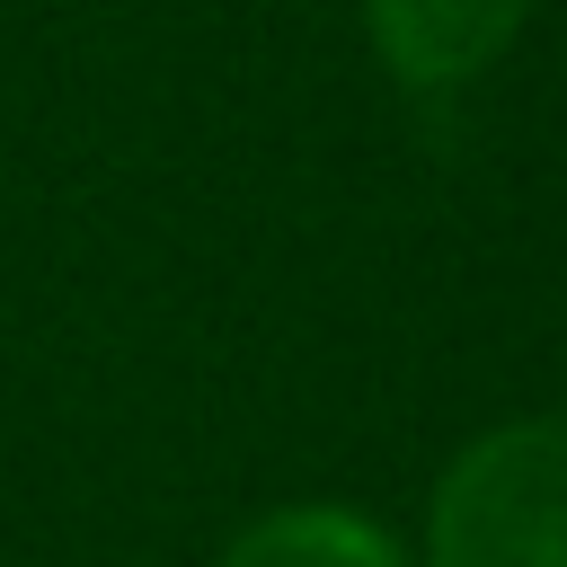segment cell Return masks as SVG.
<instances>
[{
    "instance_id": "1",
    "label": "cell",
    "mask_w": 567,
    "mask_h": 567,
    "mask_svg": "<svg viewBox=\"0 0 567 567\" xmlns=\"http://www.w3.org/2000/svg\"><path fill=\"white\" fill-rule=\"evenodd\" d=\"M425 567H567V416H505L443 461Z\"/></svg>"
},
{
    "instance_id": "2",
    "label": "cell",
    "mask_w": 567,
    "mask_h": 567,
    "mask_svg": "<svg viewBox=\"0 0 567 567\" xmlns=\"http://www.w3.org/2000/svg\"><path fill=\"white\" fill-rule=\"evenodd\" d=\"M523 18H532V0H363L372 53L416 97H443V89L478 80L523 35Z\"/></svg>"
},
{
    "instance_id": "3",
    "label": "cell",
    "mask_w": 567,
    "mask_h": 567,
    "mask_svg": "<svg viewBox=\"0 0 567 567\" xmlns=\"http://www.w3.org/2000/svg\"><path fill=\"white\" fill-rule=\"evenodd\" d=\"M213 567H416L399 549V532H381L372 514L337 505V496H301V505H275L257 514Z\"/></svg>"
}]
</instances>
